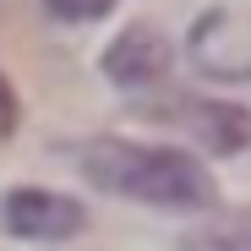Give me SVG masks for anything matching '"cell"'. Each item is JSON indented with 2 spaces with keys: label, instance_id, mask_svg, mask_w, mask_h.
<instances>
[{
  "label": "cell",
  "instance_id": "cell-2",
  "mask_svg": "<svg viewBox=\"0 0 251 251\" xmlns=\"http://www.w3.org/2000/svg\"><path fill=\"white\" fill-rule=\"evenodd\" d=\"M148 115L175 120L197 142H207L213 153H246L251 148V109L229 104V99H175V104H148Z\"/></svg>",
  "mask_w": 251,
  "mask_h": 251
},
{
  "label": "cell",
  "instance_id": "cell-5",
  "mask_svg": "<svg viewBox=\"0 0 251 251\" xmlns=\"http://www.w3.org/2000/svg\"><path fill=\"white\" fill-rule=\"evenodd\" d=\"M186 251H251V207L229 213V219L213 224V229H202Z\"/></svg>",
  "mask_w": 251,
  "mask_h": 251
},
{
  "label": "cell",
  "instance_id": "cell-4",
  "mask_svg": "<svg viewBox=\"0 0 251 251\" xmlns=\"http://www.w3.org/2000/svg\"><path fill=\"white\" fill-rule=\"evenodd\" d=\"M170 71V44L153 33V27H126L115 44L104 50V76L115 88H153V82Z\"/></svg>",
  "mask_w": 251,
  "mask_h": 251
},
{
  "label": "cell",
  "instance_id": "cell-3",
  "mask_svg": "<svg viewBox=\"0 0 251 251\" xmlns=\"http://www.w3.org/2000/svg\"><path fill=\"white\" fill-rule=\"evenodd\" d=\"M0 219H6L11 235L22 240H71L82 224H88V207L76 197L44 191V186H17L6 202H0Z\"/></svg>",
  "mask_w": 251,
  "mask_h": 251
},
{
  "label": "cell",
  "instance_id": "cell-6",
  "mask_svg": "<svg viewBox=\"0 0 251 251\" xmlns=\"http://www.w3.org/2000/svg\"><path fill=\"white\" fill-rule=\"evenodd\" d=\"M50 6V17H60V22H99V17H109L120 0H44Z\"/></svg>",
  "mask_w": 251,
  "mask_h": 251
},
{
  "label": "cell",
  "instance_id": "cell-7",
  "mask_svg": "<svg viewBox=\"0 0 251 251\" xmlns=\"http://www.w3.org/2000/svg\"><path fill=\"white\" fill-rule=\"evenodd\" d=\"M17 120H22V104H17V88L6 76H0V142H6L11 131H17Z\"/></svg>",
  "mask_w": 251,
  "mask_h": 251
},
{
  "label": "cell",
  "instance_id": "cell-1",
  "mask_svg": "<svg viewBox=\"0 0 251 251\" xmlns=\"http://www.w3.org/2000/svg\"><path fill=\"white\" fill-rule=\"evenodd\" d=\"M76 164L99 191L131 197V202H153V207H180V213H197V207H213V175L180 148H142L126 137H93L76 148Z\"/></svg>",
  "mask_w": 251,
  "mask_h": 251
}]
</instances>
